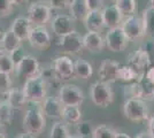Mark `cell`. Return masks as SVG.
<instances>
[{
	"label": "cell",
	"mask_w": 154,
	"mask_h": 138,
	"mask_svg": "<svg viewBox=\"0 0 154 138\" xmlns=\"http://www.w3.org/2000/svg\"><path fill=\"white\" fill-rule=\"evenodd\" d=\"M22 127L24 132L38 136L46 128V116L40 107L26 109L22 121Z\"/></svg>",
	"instance_id": "6da1fadb"
},
{
	"label": "cell",
	"mask_w": 154,
	"mask_h": 138,
	"mask_svg": "<svg viewBox=\"0 0 154 138\" xmlns=\"http://www.w3.org/2000/svg\"><path fill=\"white\" fill-rule=\"evenodd\" d=\"M22 89L26 94L28 103L42 104L47 97L46 94H47L48 86L43 81V78H40L39 76H36L33 78L26 79Z\"/></svg>",
	"instance_id": "7a4b0ae2"
},
{
	"label": "cell",
	"mask_w": 154,
	"mask_h": 138,
	"mask_svg": "<svg viewBox=\"0 0 154 138\" xmlns=\"http://www.w3.org/2000/svg\"><path fill=\"white\" fill-rule=\"evenodd\" d=\"M90 97L96 106L100 108H107L114 101V91L110 84L97 81L90 86Z\"/></svg>",
	"instance_id": "3957f363"
},
{
	"label": "cell",
	"mask_w": 154,
	"mask_h": 138,
	"mask_svg": "<svg viewBox=\"0 0 154 138\" xmlns=\"http://www.w3.org/2000/svg\"><path fill=\"white\" fill-rule=\"evenodd\" d=\"M26 17L33 26H46L52 21V8L47 2H31L26 11Z\"/></svg>",
	"instance_id": "277c9868"
},
{
	"label": "cell",
	"mask_w": 154,
	"mask_h": 138,
	"mask_svg": "<svg viewBox=\"0 0 154 138\" xmlns=\"http://www.w3.org/2000/svg\"><path fill=\"white\" fill-rule=\"evenodd\" d=\"M123 114L129 121L132 122H141L149 118V111L146 101L137 98L125 100L123 105Z\"/></svg>",
	"instance_id": "5b68a950"
},
{
	"label": "cell",
	"mask_w": 154,
	"mask_h": 138,
	"mask_svg": "<svg viewBox=\"0 0 154 138\" xmlns=\"http://www.w3.org/2000/svg\"><path fill=\"white\" fill-rule=\"evenodd\" d=\"M58 97L63 106L79 107L85 100L83 90L76 84H71V83H66L60 86Z\"/></svg>",
	"instance_id": "8992f818"
},
{
	"label": "cell",
	"mask_w": 154,
	"mask_h": 138,
	"mask_svg": "<svg viewBox=\"0 0 154 138\" xmlns=\"http://www.w3.org/2000/svg\"><path fill=\"white\" fill-rule=\"evenodd\" d=\"M128 65L134 72L138 75V77H144L148 69L151 68V57L149 53L146 52L143 47L131 53L128 57Z\"/></svg>",
	"instance_id": "52a82bcc"
},
{
	"label": "cell",
	"mask_w": 154,
	"mask_h": 138,
	"mask_svg": "<svg viewBox=\"0 0 154 138\" xmlns=\"http://www.w3.org/2000/svg\"><path fill=\"white\" fill-rule=\"evenodd\" d=\"M52 66L60 82H66L75 77V61H72L68 55H59L54 58Z\"/></svg>",
	"instance_id": "ba28073f"
},
{
	"label": "cell",
	"mask_w": 154,
	"mask_h": 138,
	"mask_svg": "<svg viewBox=\"0 0 154 138\" xmlns=\"http://www.w3.org/2000/svg\"><path fill=\"white\" fill-rule=\"evenodd\" d=\"M105 44L112 52H122L127 48L129 39L122 30L121 26L108 29L105 36Z\"/></svg>",
	"instance_id": "9c48e42d"
},
{
	"label": "cell",
	"mask_w": 154,
	"mask_h": 138,
	"mask_svg": "<svg viewBox=\"0 0 154 138\" xmlns=\"http://www.w3.org/2000/svg\"><path fill=\"white\" fill-rule=\"evenodd\" d=\"M58 45L63 52L68 54H74V55L81 54L84 50L83 36L77 32L76 30H74L72 32L59 38Z\"/></svg>",
	"instance_id": "30bf717a"
},
{
	"label": "cell",
	"mask_w": 154,
	"mask_h": 138,
	"mask_svg": "<svg viewBox=\"0 0 154 138\" xmlns=\"http://www.w3.org/2000/svg\"><path fill=\"white\" fill-rule=\"evenodd\" d=\"M40 67L42 66H40L38 59L36 57L26 54L24 59L16 66L15 74H16V76H19L21 78H26V79L38 76L39 72H40Z\"/></svg>",
	"instance_id": "8fae6325"
},
{
	"label": "cell",
	"mask_w": 154,
	"mask_h": 138,
	"mask_svg": "<svg viewBox=\"0 0 154 138\" xmlns=\"http://www.w3.org/2000/svg\"><path fill=\"white\" fill-rule=\"evenodd\" d=\"M29 44L37 50H46L52 44V36L46 26H33L28 37Z\"/></svg>",
	"instance_id": "7c38bea8"
},
{
	"label": "cell",
	"mask_w": 154,
	"mask_h": 138,
	"mask_svg": "<svg viewBox=\"0 0 154 138\" xmlns=\"http://www.w3.org/2000/svg\"><path fill=\"white\" fill-rule=\"evenodd\" d=\"M121 28H122V30L124 31L129 40L135 41V40L141 39L145 36L141 17L137 16V15L124 19L122 24H121Z\"/></svg>",
	"instance_id": "4fadbf2b"
},
{
	"label": "cell",
	"mask_w": 154,
	"mask_h": 138,
	"mask_svg": "<svg viewBox=\"0 0 154 138\" xmlns=\"http://www.w3.org/2000/svg\"><path fill=\"white\" fill-rule=\"evenodd\" d=\"M120 62H117L116 60L113 59H105L100 63L99 69H98V77L100 82L103 83H114L117 81V74H119V69H120Z\"/></svg>",
	"instance_id": "5bb4252c"
},
{
	"label": "cell",
	"mask_w": 154,
	"mask_h": 138,
	"mask_svg": "<svg viewBox=\"0 0 154 138\" xmlns=\"http://www.w3.org/2000/svg\"><path fill=\"white\" fill-rule=\"evenodd\" d=\"M74 22L75 21L69 16V14H59L54 16L51 21V28L54 35L61 38L68 33L72 32L74 29Z\"/></svg>",
	"instance_id": "9a60e30c"
},
{
	"label": "cell",
	"mask_w": 154,
	"mask_h": 138,
	"mask_svg": "<svg viewBox=\"0 0 154 138\" xmlns=\"http://www.w3.org/2000/svg\"><path fill=\"white\" fill-rule=\"evenodd\" d=\"M40 108L44 113V115L50 118H54V120L59 121V118H61V116H62L63 105L60 101L59 97H57V96L46 97L45 100L42 103Z\"/></svg>",
	"instance_id": "2e32d148"
},
{
	"label": "cell",
	"mask_w": 154,
	"mask_h": 138,
	"mask_svg": "<svg viewBox=\"0 0 154 138\" xmlns=\"http://www.w3.org/2000/svg\"><path fill=\"white\" fill-rule=\"evenodd\" d=\"M103 13V19L105 26L108 29H113L116 26H120V24L123 22V15L120 13L115 5H109L105 6L101 11Z\"/></svg>",
	"instance_id": "e0dca14e"
},
{
	"label": "cell",
	"mask_w": 154,
	"mask_h": 138,
	"mask_svg": "<svg viewBox=\"0 0 154 138\" xmlns=\"http://www.w3.org/2000/svg\"><path fill=\"white\" fill-rule=\"evenodd\" d=\"M32 28H33V26L31 24V22L28 20L26 16H19V17H16L13 21L12 26H11L12 31L16 35V37L21 41L28 40L29 33H30Z\"/></svg>",
	"instance_id": "ac0fdd59"
},
{
	"label": "cell",
	"mask_w": 154,
	"mask_h": 138,
	"mask_svg": "<svg viewBox=\"0 0 154 138\" xmlns=\"http://www.w3.org/2000/svg\"><path fill=\"white\" fill-rule=\"evenodd\" d=\"M84 48L90 52H100L105 47V38L99 32H86L83 36Z\"/></svg>",
	"instance_id": "d6986e66"
},
{
	"label": "cell",
	"mask_w": 154,
	"mask_h": 138,
	"mask_svg": "<svg viewBox=\"0 0 154 138\" xmlns=\"http://www.w3.org/2000/svg\"><path fill=\"white\" fill-rule=\"evenodd\" d=\"M21 43L22 41L16 37V35L9 28L6 31H4V35L0 39V51L6 54H11L16 48H19L20 46H22Z\"/></svg>",
	"instance_id": "ffe728a7"
},
{
	"label": "cell",
	"mask_w": 154,
	"mask_h": 138,
	"mask_svg": "<svg viewBox=\"0 0 154 138\" xmlns=\"http://www.w3.org/2000/svg\"><path fill=\"white\" fill-rule=\"evenodd\" d=\"M68 9H69V16L72 20L77 22H83V23L88 14L90 13L86 5V0H72L70 1Z\"/></svg>",
	"instance_id": "44dd1931"
},
{
	"label": "cell",
	"mask_w": 154,
	"mask_h": 138,
	"mask_svg": "<svg viewBox=\"0 0 154 138\" xmlns=\"http://www.w3.org/2000/svg\"><path fill=\"white\" fill-rule=\"evenodd\" d=\"M7 98L5 99L9 106L13 108L14 111H21L26 107L28 100L26 98V94L23 92V89L19 87H13L11 91L6 94Z\"/></svg>",
	"instance_id": "7402d4cb"
},
{
	"label": "cell",
	"mask_w": 154,
	"mask_h": 138,
	"mask_svg": "<svg viewBox=\"0 0 154 138\" xmlns=\"http://www.w3.org/2000/svg\"><path fill=\"white\" fill-rule=\"evenodd\" d=\"M136 86H137V99H141L144 101L154 100V85L145 78V76L136 81Z\"/></svg>",
	"instance_id": "603a6c76"
},
{
	"label": "cell",
	"mask_w": 154,
	"mask_h": 138,
	"mask_svg": "<svg viewBox=\"0 0 154 138\" xmlns=\"http://www.w3.org/2000/svg\"><path fill=\"white\" fill-rule=\"evenodd\" d=\"M84 26L88 29V32H101L105 28L103 13L100 12H90L84 21Z\"/></svg>",
	"instance_id": "cb8c5ba5"
},
{
	"label": "cell",
	"mask_w": 154,
	"mask_h": 138,
	"mask_svg": "<svg viewBox=\"0 0 154 138\" xmlns=\"http://www.w3.org/2000/svg\"><path fill=\"white\" fill-rule=\"evenodd\" d=\"M61 118L67 125H76L82 118V111L78 106H63Z\"/></svg>",
	"instance_id": "d4e9b609"
},
{
	"label": "cell",
	"mask_w": 154,
	"mask_h": 138,
	"mask_svg": "<svg viewBox=\"0 0 154 138\" xmlns=\"http://www.w3.org/2000/svg\"><path fill=\"white\" fill-rule=\"evenodd\" d=\"M74 74H75V77H77V78L89 79L93 75V67L89 61L82 59V58H78L75 61Z\"/></svg>",
	"instance_id": "484cf974"
},
{
	"label": "cell",
	"mask_w": 154,
	"mask_h": 138,
	"mask_svg": "<svg viewBox=\"0 0 154 138\" xmlns=\"http://www.w3.org/2000/svg\"><path fill=\"white\" fill-rule=\"evenodd\" d=\"M141 21L144 26L145 36L154 38V8L147 7L141 13Z\"/></svg>",
	"instance_id": "4316f807"
},
{
	"label": "cell",
	"mask_w": 154,
	"mask_h": 138,
	"mask_svg": "<svg viewBox=\"0 0 154 138\" xmlns=\"http://www.w3.org/2000/svg\"><path fill=\"white\" fill-rule=\"evenodd\" d=\"M114 5L117 7L120 13L123 15V17H130L135 16L137 14V7L138 2L136 0H116Z\"/></svg>",
	"instance_id": "83f0119b"
},
{
	"label": "cell",
	"mask_w": 154,
	"mask_h": 138,
	"mask_svg": "<svg viewBox=\"0 0 154 138\" xmlns=\"http://www.w3.org/2000/svg\"><path fill=\"white\" fill-rule=\"evenodd\" d=\"M14 118V109L9 106L6 100L0 103V128H6L12 124Z\"/></svg>",
	"instance_id": "f1b7e54d"
},
{
	"label": "cell",
	"mask_w": 154,
	"mask_h": 138,
	"mask_svg": "<svg viewBox=\"0 0 154 138\" xmlns=\"http://www.w3.org/2000/svg\"><path fill=\"white\" fill-rule=\"evenodd\" d=\"M38 76L40 78H43V81L47 84L48 87H52V86L57 85V84L60 83V81L58 79L57 75H55V72L53 69L52 63L44 65V66L40 67V72H39Z\"/></svg>",
	"instance_id": "f546056e"
},
{
	"label": "cell",
	"mask_w": 154,
	"mask_h": 138,
	"mask_svg": "<svg viewBox=\"0 0 154 138\" xmlns=\"http://www.w3.org/2000/svg\"><path fill=\"white\" fill-rule=\"evenodd\" d=\"M69 129L68 125L64 123L63 121H55L51 128L50 137L48 138H69Z\"/></svg>",
	"instance_id": "4dcf8cb0"
},
{
	"label": "cell",
	"mask_w": 154,
	"mask_h": 138,
	"mask_svg": "<svg viewBox=\"0 0 154 138\" xmlns=\"http://www.w3.org/2000/svg\"><path fill=\"white\" fill-rule=\"evenodd\" d=\"M137 79H139L138 75L128 65H121L117 74V81H122L124 83H134Z\"/></svg>",
	"instance_id": "1f68e13d"
},
{
	"label": "cell",
	"mask_w": 154,
	"mask_h": 138,
	"mask_svg": "<svg viewBox=\"0 0 154 138\" xmlns=\"http://www.w3.org/2000/svg\"><path fill=\"white\" fill-rule=\"evenodd\" d=\"M116 135H117V131L114 128L107 124H100L94 128L92 138H115Z\"/></svg>",
	"instance_id": "d6a6232c"
},
{
	"label": "cell",
	"mask_w": 154,
	"mask_h": 138,
	"mask_svg": "<svg viewBox=\"0 0 154 138\" xmlns=\"http://www.w3.org/2000/svg\"><path fill=\"white\" fill-rule=\"evenodd\" d=\"M94 131V128L91 121L88 120H81L76 124V135L82 138L92 137V133Z\"/></svg>",
	"instance_id": "836d02e7"
},
{
	"label": "cell",
	"mask_w": 154,
	"mask_h": 138,
	"mask_svg": "<svg viewBox=\"0 0 154 138\" xmlns=\"http://www.w3.org/2000/svg\"><path fill=\"white\" fill-rule=\"evenodd\" d=\"M15 65H14L13 60L11 59L9 54L6 53H1L0 54V72L12 75L15 72Z\"/></svg>",
	"instance_id": "e575fe53"
},
{
	"label": "cell",
	"mask_w": 154,
	"mask_h": 138,
	"mask_svg": "<svg viewBox=\"0 0 154 138\" xmlns=\"http://www.w3.org/2000/svg\"><path fill=\"white\" fill-rule=\"evenodd\" d=\"M12 85H13V81H12L11 75L0 72V94L6 96L13 89Z\"/></svg>",
	"instance_id": "d590c367"
},
{
	"label": "cell",
	"mask_w": 154,
	"mask_h": 138,
	"mask_svg": "<svg viewBox=\"0 0 154 138\" xmlns=\"http://www.w3.org/2000/svg\"><path fill=\"white\" fill-rule=\"evenodd\" d=\"M14 1L13 0H0V19L6 17L13 13Z\"/></svg>",
	"instance_id": "8d00e7d4"
},
{
	"label": "cell",
	"mask_w": 154,
	"mask_h": 138,
	"mask_svg": "<svg viewBox=\"0 0 154 138\" xmlns=\"http://www.w3.org/2000/svg\"><path fill=\"white\" fill-rule=\"evenodd\" d=\"M26 55V52H24V48H23L22 46H20L19 48H16L15 51H13V52L9 54V57H11V59L13 60L15 67L17 66L20 62L24 59Z\"/></svg>",
	"instance_id": "74e56055"
},
{
	"label": "cell",
	"mask_w": 154,
	"mask_h": 138,
	"mask_svg": "<svg viewBox=\"0 0 154 138\" xmlns=\"http://www.w3.org/2000/svg\"><path fill=\"white\" fill-rule=\"evenodd\" d=\"M47 5L51 7L52 9H57V11H63L69 8L70 1L67 0H51L47 2Z\"/></svg>",
	"instance_id": "f35d334b"
},
{
	"label": "cell",
	"mask_w": 154,
	"mask_h": 138,
	"mask_svg": "<svg viewBox=\"0 0 154 138\" xmlns=\"http://www.w3.org/2000/svg\"><path fill=\"white\" fill-rule=\"evenodd\" d=\"M86 5L90 12H100L105 7L103 0H86Z\"/></svg>",
	"instance_id": "ab89813d"
},
{
	"label": "cell",
	"mask_w": 154,
	"mask_h": 138,
	"mask_svg": "<svg viewBox=\"0 0 154 138\" xmlns=\"http://www.w3.org/2000/svg\"><path fill=\"white\" fill-rule=\"evenodd\" d=\"M145 78L147 79L148 82H151V83L154 85V66L151 67L147 72H146V74H145Z\"/></svg>",
	"instance_id": "60d3db41"
},
{
	"label": "cell",
	"mask_w": 154,
	"mask_h": 138,
	"mask_svg": "<svg viewBox=\"0 0 154 138\" xmlns=\"http://www.w3.org/2000/svg\"><path fill=\"white\" fill-rule=\"evenodd\" d=\"M154 136V115L148 118V130Z\"/></svg>",
	"instance_id": "b9f144b4"
},
{
	"label": "cell",
	"mask_w": 154,
	"mask_h": 138,
	"mask_svg": "<svg viewBox=\"0 0 154 138\" xmlns=\"http://www.w3.org/2000/svg\"><path fill=\"white\" fill-rule=\"evenodd\" d=\"M136 138H154V136L149 131H141L137 135Z\"/></svg>",
	"instance_id": "7bdbcfd3"
},
{
	"label": "cell",
	"mask_w": 154,
	"mask_h": 138,
	"mask_svg": "<svg viewBox=\"0 0 154 138\" xmlns=\"http://www.w3.org/2000/svg\"><path fill=\"white\" fill-rule=\"evenodd\" d=\"M144 50L148 53L151 52V51H154V44L153 43H147V44L145 45V47H144Z\"/></svg>",
	"instance_id": "ee69618b"
},
{
	"label": "cell",
	"mask_w": 154,
	"mask_h": 138,
	"mask_svg": "<svg viewBox=\"0 0 154 138\" xmlns=\"http://www.w3.org/2000/svg\"><path fill=\"white\" fill-rule=\"evenodd\" d=\"M17 138H36V136H33L31 133H28V132H23V133H21Z\"/></svg>",
	"instance_id": "f6af8a7d"
},
{
	"label": "cell",
	"mask_w": 154,
	"mask_h": 138,
	"mask_svg": "<svg viewBox=\"0 0 154 138\" xmlns=\"http://www.w3.org/2000/svg\"><path fill=\"white\" fill-rule=\"evenodd\" d=\"M115 138H131V137L129 135H127V133H124V132H117Z\"/></svg>",
	"instance_id": "bcb514c9"
},
{
	"label": "cell",
	"mask_w": 154,
	"mask_h": 138,
	"mask_svg": "<svg viewBox=\"0 0 154 138\" xmlns=\"http://www.w3.org/2000/svg\"><path fill=\"white\" fill-rule=\"evenodd\" d=\"M0 138H6V135H5V132L1 128H0Z\"/></svg>",
	"instance_id": "7dc6e473"
},
{
	"label": "cell",
	"mask_w": 154,
	"mask_h": 138,
	"mask_svg": "<svg viewBox=\"0 0 154 138\" xmlns=\"http://www.w3.org/2000/svg\"><path fill=\"white\" fill-rule=\"evenodd\" d=\"M148 4H149V7L154 8V0H151V1H148Z\"/></svg>",
	"instance_id": "c3c4849f"
},
{
	"label": "cell",
	"mask_w": 154,
	"mask_h": 138,
	"mask_svg": "<svg viewBox=\"0 0 154 138\" xmlns=\"http://www.w3.org/2000/svg\"><path fill=\"white\" fill-rule=\"evenodd\" d=\"M69 138H82V137H79V136H77V135H70Z\"/></svg>",
	"instance_id": "681fc988"
},
{
	"label": "cell",
	"mask_w": 154,
	"mask_h": 138,
	"mask_svg": "<svg viewBox=\"0 0 154 138\" xmlns=\"http://www.w3.org/2000/svg\"><path fill=\"white\" fill-rule=\"evenodd\" d=\"M2 35H4V31L0 29V39H1V37H2Z\"/></svg>",
	"instance_id": "f907efd6"
},
{
	"label": "cell",
	"mask_w": 154,
	"mask_h": 138,
	"mask_svg": "<svg viewBox=\"0 0 154 138\" xmlns=\"http://www.w3.org/2000/svg\"><path fill=\"white\" fill-rule=\"evenodd\" d=\"M1 53H2V52H1V51H0V54H1Z\"/></svg>",
	"instance_id": "816d5d0a"
},
{
	"label": "cell",
	"mask_w": 154,
	"mask_h": 138,
	"mask_svg": "<svg viewBox=\"0 0 154 138\" xmlns=\"http://www.w3.org/2000/svg\"><path fill=\"white\" fill-rule=\"evenodd\" d=\"M0 103H1V100H0Z\"/></svg>",
	"instance_id": "f5cc1de1"
}]
</instances>
